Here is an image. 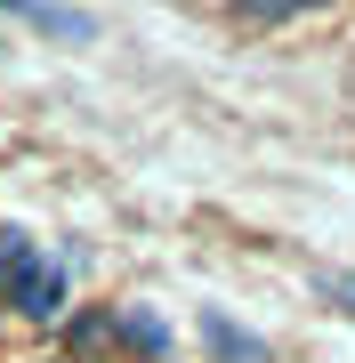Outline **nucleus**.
Instances as JSON below:
<instances>
[{
  "mask_svg": "<svg viewBox=\"0 0 355 363\" xmlns=\"http://www.w3.org/2000/svg\"><path fill=\"white\" fill-rule=\"evenodd\" d=\"M0 298H16V315H33V323H57L65 315V267L40 259L25 234H0Z\"/></svg>",
  "mask_w": 355,
  "mask_h": 363,
  "instance_id": "nucleus-1",
  "label": "nucleus"
},
{
  "mask_svg": "<svg viewBox=\"0 0 355 363\" xmlns=\"http://www.w3.org/2000/svg\"><path fill=\"white\" fill-rule=\"evenodd\" d=\"M33 33H57V40H89L97 33V16H81V9H16Z\"/></svg>",
  "mask_w": 355,
  "mask_h": 363,
  "instance_id": "nucleus-3",
  "label": "nucleus"
},
{
  "mask_svg": "<svg viewBox=\"0 0 355 363\" xmlns=\"http://www.w3.org/2000/svg\"><path fill=\"white\" fill-rule=\"evenodd\" d=\"M323 298H331V307H347V315H355V274H323Z\"/></svg>",
  "mask_w": 355,
  "mask_h": 363,
  "instance_id": "nucleus-4",
  "label": "nucleus"
},
{
  "mask_svg": "<svg viewBox=\"0 0 355 363\" xmlns=\"http://www.w3.org/2000/svg\"><path fill=\"white\" fill-rule=\"evenodd\" d=\"M202 347L226 355V363H266V339H250L242 323H226V315H202Z\"/></svg>",
  "mask_w": 355,
  "mask_h": 363,
  "instance_id": "nucleus-2",
  "label": "nucleus"
}]
</instances>
